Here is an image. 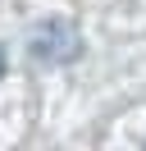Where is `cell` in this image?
<instances>
[{
  "label": "cell",
  "instance_id": "1",
  "mask_svg": "<svg viewBox=\"0 0 146 151\" xmlns=\"http://www.w3.org/2000/svg\"><path fill=\"white\" fill-rule=\"evenodd\" d=\"M0 78H5V50H0Z\"/></svg>",
  "mask_w": 146,
  "mask_h": 151
}]
</instances>
